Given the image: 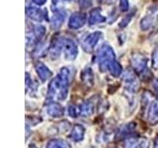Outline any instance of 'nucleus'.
Segmentation results:
<instances>
[{
	"label": "nucleus",
	"instance_id": "nucleus-1",
	"mask_svg": "<svg viewBox=\"0 0 158 148\" xmlns=\"http://www.w3.org/2000/svg\"><path fill=\"white\" fill-rule=\"evenodd\" d=\"M114 58V54H113V51L112 48L107 46V44H104V46L101 47L100 51H99V60H100V65L103 70V68H105V66L110 65V64L113 62L111 61V59Z\"/></svg>",
	"mask_w": 158,
	"mask_h": 148
},
{
	"label": "nucleus",
	"instance_id": "nucleus-2",
	"mask_svg": "<svg viewBox=\"0 0 158 148\" xmlns=\"http://www.w3.org/2000/svg\"><path fill=\"white\" fill-rule=\"evenodd\" d=\"M60 47L63 49V51L65 52L66 57L68 56L69 58H74L76 56L77 53V49H76V46L72 41L67 39H64L60 42Z\"/></svg>",
	"mask_w": 158,
	"mask_h": 148
},
{
	"label": "nucleus",
	"instance_id": "nucleus-3",
	"mask_svg": "<svg viewBox=\"0 0 158 148\" xmlns=\"http://www.w3.org/2000/svg\"><path fill=\"white\" fill-rule=\"evenodd\" d=\"M86 22V16L81 13H75L73 14L69 20V27L72 29H78L81 28Z\"/></svg>",
	"mask_w": 158,
	"mask_h": 148
},
{
	"label": "nucleus",
	"instance_id": "nucleus-4",
	"mask_svg": "<svg viewBox=\"0 0 158 148\" xmlns=\"http://www.w3.org/2000/svg\"><path fill=\"white\" fill-rule=\"evenodd\" d=\"M27 14L28 16L35 20V21H42L44 19V15L43 12L40 10L39 8H36V7H31V8H28L27 9Z\"/></svg>",
	"mask_w": 158,
	"mask_h": 148
},
{
	"label": "nucleus",
	"instance_id": "nucleus-5",
	"mask_svg": "<svg viewBox=\"0 0 158 148\" xmlns=\"http://www.w3.org/2000/svg\"><path fill=\"white\" fill-rule=\"evenodd\" d=\"M100 36H101V33H98V32L89 35L86 38L85 42H84V46H86L89 49L93 48V47L97 43L98 39H100Z\"/></svg>",
	"mask_w": 158,
	"mask_h": 148
},
{
	"label": "nucleus",
	"instance_id": "nucleus-6",
	"mask_svg": "<svg viewBox=\"0 0 158 148\" xmlns=\"http://www.w3.org/2000/svg\"><path fill=\"white\" fill-rule=\"evenodd\" d=\"M103 21H104V17L102 16L99 9H94L90 12V15H89V23L91 25L101 23Z\"/></svg>",
	"mask_w": 158,
	"mask_h": 148
},
{
	"label": "nucleus",
	"instance_id": "nucleus-7",
	"mask_svg": "<svg viewBox=\"0 0 158 148\" xmlns=\"http://www.w3.org/2000/svg\"><path fill=\"white\" fill-rule=\"evenodd\" d=\"M64 17H65V15L62 12H56L54 13L53 17H52V25L53 28H58L61 26L62 22L64 21Z\"/></svg>",
	"mask_w": 158,
	"mask_h": 148
},
{
	"label": "nucleus",
	"instance_id": "nucleus-8",
	"mask_svg": "<svg viewBox=\"0 0 158 148\" xmlns=\"http://www.w3.org/2000/svg\"><path fill=\"white\" fill-rule=\"evenodd\" d=\"M37 71L39 73V75L41 76V78L43 79V80H46V79L51 75V72H49L48 70V68L44 65V64L42 63H40L38 64V66H37Z\"/></svg>",
	"mask_w": 158,
	"mask_h": 148
},
{
	"label": "nucleus",
	"instance_id": "nucleus-9",
	"mask_svg": "<svg viewBox=\"0 0 158 148\" xmlns=\"http://www.w3.org/2000/svg\"><path fill=\"white\" fill-rule=\"evenodd\" d=\"M152 23H153V19H152V17L150 16H146V17H144L142 20H141V23H140V27H141V29H143V30H147L148 28H149L151 25H152Z\"/></svg>",
	"mask_w": 158,
	"mask_h": 148
},
{
	"label": "nucleus",
	"instance_id": "nucleus-10",
	"mask_svg": "<svg viewBox=\"0 0 158 148\" xmlns=\"http://www.w3.org/2000/svg\"><path fill=\"white\" fill-rule=\"evenodd\" d=\"M109 66H110L111 71H112L113 74H115V75H118V74H120V72H121V66L118 65L117 62L113 61Z\"/></svg>",
	"mask_w": 158,
	"mask_h": 148
},
{
	"label": "nucleus",
	"instance_id": "nucleus-11",
	"mask_svg": "<svg viewBox=\"0 0 158 148\" xmlns=\"http://www.w3.org/2000/svg\"><path fill=\"white\" fill-rule=\"evenodd\" d=\"M79 4H80V6L82 8H87L89 6H91L92 1L91 0H80V1H79Z\"/></svg>",
	"mask_w": 158,
	"mask_h": 148
},
{
	"label": "nucleus",
	"instance_id": "nucleus-12",
	"mask_svg": "<svg viewBox=\"0 0 158 148\" xmlns=\"http://www.w3.org/2000/svg\"><path fill=\"white\" fill-rule=\"evenodd\" d=\"M127 6H128L127 0H121V2H120V8H121V10L125 11V10L127 9Z\"/></svg>",
	"mask_w": 158,
	"mask_h": 148
},
{
	"label": "nucleus",
	"instance_id": "nucleus-13",
	"mask_svg": "<svg viewBox=\"0 0 158 148\" xmlns=\"http://www.w3.org/2000/svg\"><path fill=\"white\" fill-rule=\"evenodd\" d=\"M153 63L156 67H158V48L155 51L154 54H153Z\"/></svg>",
	"mask_w": 158,
	"mask_h": 148
},
{
	"label": "nucleus",
	"instance_id": "nucleus-14",
	"mask_svg": "<svg viewBox=\"0 0 158 148\" xmlns=\"http://www.w3.org/2000/svg\"><path fill=\"white\" fill-rule=\"evenodd\" d=\"M46 1H47V0H33V2H35L38 5H43Z\"/></svg>",
	"mask_w": 158,
	"mask_h": 148
},
{
	"label": "nucleus",
	"instance_id": "nucleus-15",
	"mask_svg": "<svg viewBox=\"0 0 158 148\" xmlns=\"http://www.w3.org/2000/svg\"><path fill=\"white\" fill-rule=\"evenodd\" d=\"M69 1H71V0H69Z\"/></svg>",
	"mask_w": 158,
	"mask_h": 148
}]
</instances>
